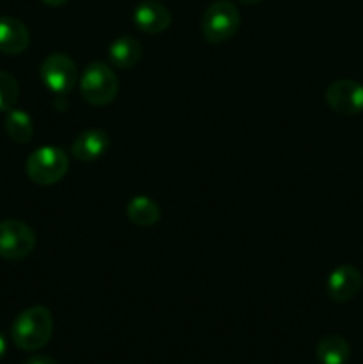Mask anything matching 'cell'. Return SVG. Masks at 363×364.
I'll list each match as a JSON object with an SVG mask.
<instances>
[{"label": "cell", "instance_id": "5bb4252c", "mask_svg": "<svg viewBox=\"0 0 363 364\" xmlns=\"http://www.w3.org/2000/svg\"><path fill=\"white\" fill-rule=\"evenodd\" d=\"M351 347L338 334H327L317 345V359L320 364H347Z\"/></svg>", "mask_w": 363, "mask_h": 364}, {"label": "cell", "instance_id": "30bf717a", "mask_svg": "<svg viewBox=\"0 0 363 364\" xmlns=\"http://www.w3.org/2000/svg\"><path fill=\"white\" fill-rule=\"evenodd\" d=\"M31 43V34L23 21L13 16L0 18V52L7 55H20Z\"/></svg>", "mask_w": 363, "mask_h": 364}, {"label": "cell", "instance_id": "9a60e30c", "mask_svg": "<svg viewBox=\"0 0 363 364\" xmlns=\"http://www.w3.org/2000/svg\"><path fill=\"white\" fill-rule=\"evenodd\" d=\"M4 128H6V134L18 144H27V142H31L32 135H34L32 117L25 110L14 109V107L6 112Z\"/></svg>", "mask_w": 363, "mask_h": 364}, {"label": "cell", "instance_id": "3957f363", "mask_svg": "<svg viewBox=\"0 0 363 364\" xmlns=\"http://www.w3.org/2000/svg\"><path fill=\"white\" fill-rule=\"evenodd\" d=\"M78 82H80V92L85 102L96 107L109 105L120 91L116 73L105 63L88 64Z\"/></svg>", "mask_w": 363, "mask_h": 364}, {"label": "cell", "instance_id": "6da1fadb", "mask_svg": "<svg viewBox=\"0 0 363 364\" xmlns=\"http://www.w3.org/2000/svg\"><path fill=\"white\" fill-rule=\"evenodd\" d=\"M53 333L52 313L45 306L23 309L11 326V338L18 348L27 352L39 350L50 341Z\"/></svg>", "mask_w": 363, "mask_h": 364}, {"label": "cell", "instance_id": "277c9868", "mask_svg": "<svg viewBox=\"0 0 363 364\" xmlns=\"http://www.w3.org/2000/svg\"><path fill=\"white\" fill-rule=\"evenodd\" d=\"M241 27V13L230 0H217L210 4L201 18L203 36L209 43H224Z\"/></svg>", "mask_w": 363, "mask_h": 364}, {"label": "cell", "instance_id": "ba28073f", "mask_svg": "<svg viewBox=\"0 0 363 364\" xmlns=\"http://www.w3.org/2000/svg\"><path fill=\"white\" fill-rule=\"evenodd\" d=\"M363 284V277L359 270L352 265H340L330 274L326 283L327 297L333 302L344 304L352 301L359 294Z\"/></svg>", "mask_w": 363, "mask_h": 364}, {"label": "cell", "instance_id": "e0dca14e", "mask_svg": "<svg viewBox=\"0 0 363 364\" xmlns=\"http://www.w3.org/2000/svg\"><path fill=\"white\" fill-rule=\"evenodd\" d=\"M23 364H57L53 359L46 358V355H34V358H28Z\"/></svg>", "mask_w": 363, "mask_h": 364}, {"label": "cell", "instance_id": "8fae6325", "mask_svg": "<svg viewBox=\"0 0 363 364\" xmlns=\"http://www.w3.org/2000/svg\"><path fill=\"white\" fill-rule=\"evenodd\" d=\"M134 21L139 31L146 34H160L171 25V13L160 2L146 0L135 7Z\"/></svg>", "mask_w": 363, "mask_h": 364}, {"label": "cell", "instance_id": "5b68a950", "mask_svg": "<svg viewBox=\"0 0 363 364\" xmlns=\"http://www.w3.org/2000/svg\"><path fill=\"white\" fill-rule=\"evenodd\" d=\"M36 233L28 224L18 219L0 220V258L18 262L34 251Z\"/></svg>", "mask_w": 363, "mask_h": 364}, {"label": "cell", "instance_id": "ac0fdd59", "mask_svg": "<svg viewBox=\"0 0 363 364\" xmlns=\"http://www.w3.org/2000/svg\"><path fill=\"white\" fill-rule=\"evenodd\" d=\"M6 350H7L6 338H4V334L0 333V361H2V358H4V355H6Z\"/></svg>", "mask_w": 363, "mask_h": 364}, {"label": "cell", "instance_id": "9c48e42d", "mask_svg": "<svg viewBox=\"0 0 363 364\" xmlns=\"http://www.w3.org/2000/svg\"><path fill=\"white\" fill-rule=\"evenodd\" d=\"M110 146V137L103 130L89 128L78 134L71 142V155L80 162H93L105 155Z\"/></svg>", "mask_w": 363, "mask_h": 364}, {"label": "cell", "instance_id": "7a4b0ae2", "mask_svg": "<svg viewBox=\"0 0 363 364\" xmlns=\"http://www.w3.org/2000/svg\"><path fill=\"white\" fill-rule=\"evenodd\" d=\"M70 167V160L64 149L57 146H43L28 155L25 171L36 185H53L63 180Z\"/></svg>", "mask_w": 363, "mask_h": 364}, {"label": "cell", "instance_id": "4fadbf2b", "mask_svg": "<svg viewBox=\"0 0 363 364\" xmlns=\"http://www.w3.org/2000/svg\"><path fill=\"white\" fill-rule=\"evenodd\" d=\"M127 215L135 226L149 228L160 220V208L148 196H135L128 201Z\"/></svg>", "mask_w": 363, "mask_h": 364}, {"label": "cell", "instance_id": "7c38bea8", "mask_svg": "<svg viewBox=\"0 0 363 364\" xmlns=\"http://www.w3.org/2000/svg\"><path fill=\"white\" fill-rule=\"evenodd\" d=\"M142 46L132 36H121V38L114 39L109 46V57L110 63L120 70H130L135 64L141 60Z\"/></svg>", "mask_w": 363, "mask_h": 364}, {"label": "cell", "instance_id": "d6986e66", "mask_svg": "<svg viewBox=\"0 0 363 364\" xmlns=\"http://www.w3.org/2000/svg\"><path fill=\"white\" fill-rule=\"evenodd\" d=\"M43 2L46 4V6H52V7H59V6H64V4L68 2V0H43Z\"/></svg>", "mask_w": 363, "mask_h": 364}, {"label": "cell", "instance_id": "2e32d148", "mask_svg": "<svg viewBox=\"0 0 363 364\" xmlns=\"http://www.w3.org/2000/svg\"><path fill=\"white\" fill-rule=\"evenodd\" d=\"M20 96L16 78L7 71H0V112H7L13 109Z\"/></svg>", "mask_w": 363, "mask_h": 364}, {"label": "cell", "instance_id": "52a82bcc", "mask_svg": "<svg viewBox=\"0 0 363 364\" xmlns=\"http://www.w3.org/2000/svg\"><path fill=\"white\" fill-rule=\"evenodd\" d=\"M326 103L340 116H356L363 112V85L349 78H340L327 85Z\"/></svg>", "mask_w": 363, "mask_h": 364}, {"label": "cell", "instance_id": "8992f818", "mask_svg": "<svg viewBox=\"0 0 363 364\" xmlns=\"http://www.w3.org/2000/svg\"><path fill=\"white\" fill-rule=\"evenodd\" d=\"M39 77L50 91L66 96L78 82L77 64L64 53H50L41 63Z\"/></svg>", "mask_w": 363, "mask_h": 364}, {"label": "cell", "instance_id": "ffe728a7", "mask_svg": "<svg viewBox=\"0 0 363 364\" xmlns=\"http://www.w3.org/2000/svg\"><path fill=\"white\" fill-rule=\"evenodd\" d=\"M238 2H242V4H256V2H260V0H238Z\"/></svg>", "mask_w": 363, "mask_h": 364}]
</instances>
